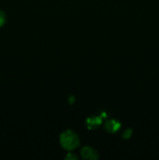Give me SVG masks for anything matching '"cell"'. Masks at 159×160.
<instances>
[{
    "mask_svg": "<svg viewBox=\"0 0 159 160\" xmlns=\"http://www.w3.org/2000/svg\"><path fill=\"white\" fill-rule=\"evenodd\" d=\"M60 143L65 149L73 150L79 146L80 140L73 131H66L61 134Z\"/></svg>",
    "mask_w": 159,
    "mask_h": 160,
    "instance_id": "6da1fadb",
    "label": "cell"
},
{
    "mask_svg": "<svg viewBox=\"0 0 159 160\" xmlns=\"http://www.w3.org/2000/svg\"><path fill=\"white\" fill-rule=\"evenodd\" d=\"M81 154L84 159H94L98 158V155L97 152L93 149L92 148L90 147H84L81 151Z\"/></svg>",
    "mask_w": 159,
    "mask_h": 160,
    "instance_id": "7a4b0ae2",
    "label": "cell"
},
{
    "mask_svg": "<svg viewBox=\"0 0 159 160\" xmlns=\"http://www.w3.org/2000/svg\"><path fill=\"white\" fill-rule=\"evenodd\" d=\"M120 128V123L117 122L116 120H109L105 123V129L106 131L110 133H114L118 131V128Z\"/></svg>",
    "mask_w": 159,
    "mask_h": 160,
    "instance_id": "3957f363",
    "label": "cell"
},
{
    "mask_svg": "<svg viewBox=\"0 0 159 160\" xmlns=\"http://www.w3.org/2000/svg\"><path fill=\"white\" fill-rule=\"evenodd\" d=\"M101 123V120L99 117H90L87 120V126L90 129L96 128Z\"/></svg>",
    "mask_w": 159,
    "mask_h": 160,
    "instance_id": "277c9868",
    "label": "cell"
},
{
    "mask_svg": "<svg viewBox=\"0 0 159 160\" xmlns=\"http://www.w3.org/2000/svg\"><path fill=\"white\" fill-rule=\"evenodd\" d=\"M6 23V15L2 11L0 10V28Z\"/></svg>",
    "mask_w": 159,
    "mask_h": 160,
    "instance_id": "5b68a950",
    "label": "cell"
}]
</instances>
